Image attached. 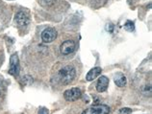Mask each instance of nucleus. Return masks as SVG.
I'll return each mask as SVG.
<instances>
[{"label": "nucleus", "mask_w": 152, "mask_h": 114, "mask_svg": "<svg viewBox=\"0 0 152 114\" xmlns=\"http://www.w3.org/2000/svg\"><path fill=\"white\" fill-rule=\"evenodd\" d=\"M76 75V70L72 65H66L59 71L60 81L63 84H69L73 81Z\"/></svg>", "instance_id": "obj_1"}, {"label": "nucleus", "mask_w": 152, "mask_h": 114, "mask_svg": "<svg viewBox=\"0 0 152 114\" xmlns=\"http://www.w3.org/2000/svg\"><path fill=\"white\" fill-rule=\"evenodd\" d=\"M110 108L106 105H95L84 110L82 114H109Z\"/></svg>", "instance_id": "obj_2"}, {"label": "nucleus", "mask_w": 152, "mask_h": 114, "mask_svg": "<svg viewBox=\"0 0 152 114\" xmlns=\"http://www.w3.org/2000/svg\"><path fill=\"white\" fill-rule=\"evenodd\" d=\"M82 96V91L78 87H73L71 89H67L64 93V97L67 102H74L80 99Z\"/></svg>", "instance_id": "obj_3"}, {"label": "nucleus", "mask_w": 152, "mask_h": 114, "mask_svg": "<svg viewBox=\"0 0 152 114\" xmlns=\"http://www.w3.org/2000/svg\"><path fill=\"white\" fill-rule=\"evenodd\" d=\"M9 73L12 76H15V77H17L19 74V60L17 54H14L11 56Z\"/></svg>", "instance_id": "obj_4"}, {"label": "nucleus", "mask_w": 152, "mask_h": 114, "mask_svg": "<svg viewBox=\"0 0 152 114\" xmlns=\"http://www.w3.org/2000/svg\"><path fill=\"white\" fill-rule=\"evenodd\" d=\"M56 38H57V31L53 28H46L42 33V39L45 43H50L54 41Z\"/></svg>", "instance_id": "obj_5"}, {"label": "nucleus", "mask_w": 152, "mask_h": 114, "mask_svg": "<svg viewBox=\"0 0 152 114\" xmlns=\"http://www.w3.org/2000/svg\"><path fill=\"white\" fill-rule=\"evenodd\" d=\"M15 22L19 27H26L30 22V17L26 12L20 11L15 14Z\"/></svg>", "instance_id": "obj_6"}, {"label": "nucleus", "mask_w": 152, "mask_h": 114, "mask_svg": "<svg viewBox=\"0 0 152 114\" xmlns=\"http://www.w3.org/2000/svg\"><path fill=\"white\" fill-rule=\"evenodd\" d=\"M75 48H76V44L73 40H66L60 46V51H61V53L63 55L67 56V55L73 53Z\"/></svg>", "instance_id": "obj_7"}, {"label": "nucleus", "mask_w": 152, "mask_h": 114, "mask_svg": "<svg viewBox=\"0 0 152 114\" xmlns=\"http://www.w3.org/2000/svg\"><path fill=\"white\" fill-rule=\"evenodd\" d=\"M109 85V79L106 76H101L98 79V82L96 84V90L97 92H104L106 91Z\"/></svg>", "instance_id": "obj_8"}, {"label": "nucleus", "mask_w": 152, "mask_h": 114, "mask_svg": "<svg viewBox=\"0 0 152 114\" xmlns=\"http://www.w3.org/2000/svg\"><path fill=\"white\" fill-rule=\"evenodd\" d=\"M114 82L118 86H119V87H123V86L126 85L127 80H126V77L123 75L122 73L118 72V73H115L114 76Z\"/></svg>", "instance_id": "obj_9"}, {"label": "nucleus", "mask_w": 152, "mask_h": 114, "mask_svg": "<svg viewBox=\"0 0 152 114\" xmlns=\"http://www.w3.org/2000/svg\"><path fill=\"white\" fill-rule=\"evenodd\" d=\"M101 72H102V69H101L100 67H94V68H93V69H91L90 71L88 72V74H87L86 80H87V81H89V82L94 81L95 78L98 77L99 75H100Z\"/></svg>", "instance_id": "obj_10"}, {"label": "nucleus", "mask_w": 152, "mask_h": 114, "mask_svg": "<svg viewBox=\"0 0 152 114\" xmlns=\"http://www.w3.org/2000/svg\"><path fill=\"white\" fill-rule=\"evenodd\" d=\"M124 30L127 32H133L135 30V24L132 21H127L124 24Z\"/></svg>", "instance_id": "obj_11"}, {"label": "nucleus", "mask_w": 152, "mask_h": 114, "mask_svg": "<svg viewBox=\"0 0 152 114\" xmlns=\"http://www.w3.org/2000/svg\"><path fill=\"white\" fill-rule=\"evenodd\" d=\"M131 113H132V109L128 108H121V110H119V114H131Z\"/></svg>", "instance_id": "obj_12"}, {"label": "nucleus", "mask_w": 152, "mask_h": 114, "mask_svg": "<svg viewBox=\"0 0 152 114\" xmlns=\"http://www.w3.org/2000/svg\"><path fill=\"white\" fill-rule=\"evenodd\" d=\"M39 114H49V110L46 108H41L39 109Z\"/></svg>", "instance_id": "obj_13"}, {"label": "nucleus", "mask_w": 152, "mask_h": 114, "mask_svg": "<svg viewBox=\"0 0 152 114\" xmlns=\"http://www.w3.org/2000/svg\"><path fill=\"white\" fill-rule=\"evenodd\" d=\"M106 30L108 31V32L113 33V30H114V25H113V24H107V25H106Z\"/></svg>", "instance_id": "obj_14"}, {"label": "nucleus", "mask_w": 152, "mask_h": 114, "mask_svg": "<svg viewBox=\"0 0 152 114\" xmlns=\"http://www.w3.org/2000/svg\"><path fill=\"white\" fill-rule=\"evenodd\" d=\"M43 1H45V3L48 4V5H52V4L54 3L55 0H43Z\"/></svg>", "instance_id": "obj_15"}]
</instances>
